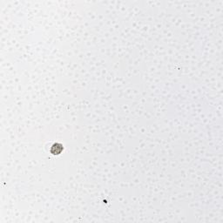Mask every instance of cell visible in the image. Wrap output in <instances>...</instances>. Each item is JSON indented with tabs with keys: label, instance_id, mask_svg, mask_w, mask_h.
<instances>
[{
	"label": "cell",
	"instance_id": "obj_1",
	"mask_svg": "<svg viewBox=\"0 0 223 223\" xmlns=\"http://www.w3.org/2000/svg\"><path fill=\"white\" fill-rule=\"evenodd\" d=\"M63 146L61 144H58V143H56L53 146V147L51 149V153L53 154H59L62 151H63Z\"/></svg>",
	"mask_w": 223,
	"mask_h": 223
}]
</instances>
